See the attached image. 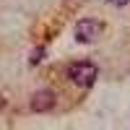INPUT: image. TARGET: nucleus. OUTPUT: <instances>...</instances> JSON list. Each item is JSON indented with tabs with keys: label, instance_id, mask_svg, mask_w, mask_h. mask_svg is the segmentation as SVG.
Listing matches in <instances>:
<instances>
[{
	"label": "nucleus",
	"instance_id": "nucleus-1",
	"mask_svg": "<svg viewBox=\"0 0 130 130\" xmlns=\"http://www.w3.org/2000/svg\"><path fill=\"white\" fill-rule=\"evenodd\" d=\"M96 75H99V68H96L94 62H89V60H75V62L68 65V78H70L75 86H81V89L94 86Z\"/></svg>",
	"mask_w": 130,
	"mask_h": 130
},
{
	"label": "nucleus",
	"instance_id": "nucleus-2",
	"mask_svg": "<svg viewBox=\"0 0 130 130\" xmlns=\"http://www.w3.org/2000/svg\"><path fill=\"white\" fill-rule=\"evenodd\" d=\"M102 31H104V26H102L99 18H83V21L75 24V39L83 42V44H89V42L102 37Z\"/></svg>",
	"mask_w": 130,
	"mask_h": 130
},
{
	"label": "nucleus",
	"instance_id": "nucleus-3",
	"mask_svg": "<svg viewBox=\"0 0 130 130\" xmlns=\"http://www.w3.org/2000/svg\"><path fill=\"white\" fill-rule=\"evenodd\" d=\"M52 107H55V94H52L50 89L34 91V96H31V109L34 112H50Z\"/></svg>",
	"mask_w": 130,
	"mask_h": 130
},
{
	"label": "nucleus",
	"instance_id": "nucleus-4",
	"mask_svg": "<svg viewBox=\"0 0 130 130\" xmlns=\"http://www.w3.org/2000/svg\"><path fill=\"white\" fill-rule=\"evenodd\" d=\"M107 3L115 5V8H122V5H127V3H130V0H107Z\"/></svg>",
	"mask_w": 130,
	"mask_h": 130
}]
</instances>
